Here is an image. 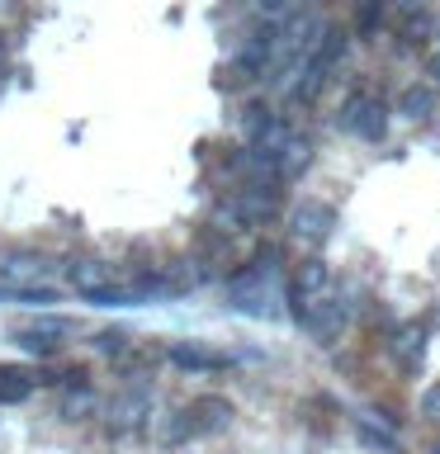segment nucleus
<instances>
[{
    "instance_id": "ddd939ff",
    "label": "nucleus",
    "mask_w": 440,
    "mask_h": 454,
    "mask_svg": "<svg viewBox=\"0 0 440 454\" xmlns=\"http://www.w3.org/2000/svg\"><path fill=\"white\" fill-rule=\"evenodd\" d=\"M38 388H43L38 369H28V364H0V407H20Z\"/></svg>"
},
{
    "instance_id": "bb28decb",
    "label": "nucleus",
    "mask_w": 440,
    "mask_h": 454,
    "mask_svg": "<svg viewBox=\"0 0 440 454\" xmlns=\"http://www.w3.org/2000/svg\"><path fill=\"white\" fill-rule=\"evenodd\" d=\"M436 38H440V24H436Z\"/></svg>"
},
{
    "instance_id": "39448f33",
    "label": "nucleus",
    "mask_w": 440,
    "mask_h": 454,
    "mask_svg": "<svg viewBox=\"0 0 440 454\" xmlns=\"http://www.w3.org/2000/svg\"><path fill=\"white\" fill-rule=\"evenodd\" d=\"M289 312H294V322L303 326L312 340H322V346H332V340L346 332V322H350V303H341L336 294L308 298V303H298V308H289Z\"/></svg>"
},
{
    "instance_id": "f03ea898",
    "label": "nucleus",
    "mask_w": 440,
    "mask_h": 454,
    "mask_svg": "<svg viewBox=\"0 0 440 454\" xmlns=\"http://www.w3.org/2000/svg\"><path fill=\"white\" fill-rule=\"evenodd\" d=\"M279 208H284V184L279 180H247V184H237V190L218 204L213 223H227L232 232H255V227L275 223ZM227 227H223V232H227Z\"/></svg>"
},
{
    "instance_id": "0eeeda50",
    "label": "nucleus",
    "mask_w": 440,
    "mask_h": 454,
    "mask_svg": "<svg viewBox=\"0 0 440 454\" xmlns=\"http://www.w3.org/2000/svg\"><path fill=\"white\" fill-rule=\"evenodd\" d=\"M57 270H62V265H57L48 251H38V247L0 251V279H5V284H52Z\"/></svg>"
},
{
    "instance_id": "aec40b11",
    "label": "nucleus",
    "mask_w": 440,
    "mask_h": 454,
    "mask_svg": "<svg viewBox=\"0 0 440 454\" xmlns=\"http://www.w3.org/2000/svg\"><path fill=\"white\" fill-rule=\"evenodd\" d=\"M355 435H360V445L379 450V454H397V450H403V440H397L389 426H374V417H355Z\"/></svg>"
},
{
    "instance_id": "6e6552de",
    "label": "nucleus",
    "mask_w": 440,
    "mask_h": 454,
    "mask_svg": "<svg viewBox=\"0 0 440 454\" xmlns=\"http://www.w3.org/2000/svg\"><path fill=\"white\" fill-rule=\"evenodd\" d=\"M289 232L298 241L322 247V241L336 232V204H326V199H298V204L289 208Z\"/></svg>"
},
{
    "instance_id": "20e7f679",
    "label": "nucleus",
    "mask_w": 440,
    "mask_h": 454,
    "mask_svg": "<svg viewBox=\"0 0 440 454\" xmlns=\"http://www.w3.org/2000/svg\"><path fill=\"white\" fill-rule=\"evenodd\" d=\"M152 407H156V388H152V383H123L109 403H99V411H105V431L109 435L142 431V426H152Z\"/></svg>"
},
{
    "instance_id": "423d86ee",
    "label": "nucleus",
    "mask_w": 440,
    "mask_h": 454,
    "mask_svg": "<svg viewBox=\"0 0 440 454\" xmlns=\"http://www.w3.org/2000/svg\"><path fill=\"white\" fill-rule=\"evenodd\" d=\"M180 417H185L190 440H208V435H223L227 426H232L237 407L218 393H199V397H190V407H180Z\"/></svg>"
},
{
    "instance_id": "b1692460",
    "label": "nucleus",
    "mask_w": 440,
    "mask_h": 454,
    "mask_svg": "<svg viewBox=\"0 0 440 454\" xmlns=\"http://www.w3.org/2000/svg\"><path fill=\"white\" fill-rule=\"evenodd\" d=\"M417 411H421V421L440 426V379H436V383H426V388H421V397H417Z\"/></svg>"
},
{
    "instance_id": "4468645a",
    "label": "nucleus",
    "mask_w": 440,
    "mask_h": 454,
    "mask_svg": "<svg viewBox=\"0 0 440 454\" xmlns=\"http://www.w3.org/2000/svg\"><path fill=\"white\" fill-rule=\"evenodd\" d=\"M389 355H393V364L403 369V374H417L421 369V355H426V332L421 326H397V332L389 336Z\"/></svg>"
},
{
    "instance_id": "cd10ccee",
    "label": "nucleus",
    "mask_w": 440,
    "mask_h": 454,
    "mask_svg": "<svg viewBox=\"0 0 440 454\" xmlns=\"http://www.w3.org/2000/svg\"><path fill=\"white\" fill-rule=\"evenodd\" d=\"M431 454H440V445H436V450H431Z\"/></svg>"
},
{
    "instance_id": "f3484780",
    "label": "nucleus",
    "mask_w": 440,
    "mask_h": 454,
    "mask_svg": "<svg viewBox=\"0 0 440 454\" xmlns=\"http://www.w3.org/2000/svg\"><path fill=\"white\" fill-rule=\"evenodd\" d=\"M95 411H99V397L90 388V379L67 383V388H62V417L67 421H85V417H95Z\"/></svg>"
},
{
    "instance_id": "6ab92c4d",
    "label": "nucleus",
    "mask_w": 440,
    "mask_h": 454,
    "mask_svg": "<svg viewBox=\"0 0 440 454\" xmlns=\"http://www.w3.org/2000/svg\"><path fill=\"white\" fill-rule=\"evenodd\" d=\"M24 332L52 340V346H67V336H76V322H71V317H57V312H38L34 322H24Z\"/></svg>"
},
{
    "instance_id": "4be33fe9",
    "label": "nucleus",
    "mask_w": 440,
    "mask_h": 454,
    "mask_svg": "<svg viewBox=\"0 0 440 454\" xmlns=\"http://www.w3.org/2000/svg\"><path fill=\"white\" fill-rule=\"evenodd\" d=\"M95 350H99V355H109V360H128V350H133V336L119 332V326H109V332H99V336H95Z\"/></svg>"
},
{
    "instance_id": "2eb2a0df",
    "label": "nucleus",
    "mask_w": 440,
    "mask_h": 454,
    "mask_svg": "<svg viewBox=\"0 0 440 454\" xmlns=\"http://www.w3.org/2000/svg\"><path fill=\"white\" fill-rule=\"evenodd\" d=\"M436 95L440 90H431L426 81H407L403 90H397V99H393V114H403L407 123H426L436 114Z\"/></svg>"
},
{
    "instance_id": "7ed1b4c3",
    "label": "nucleus",
    "mask_w": 440,
    "mask_h": 454,
    "mask_svg": "<svg viewBox=\"0 0 440 454\" xmlns=\"http://www.w3.org/2000/svg\"><path fill=\"white\" fill-rule=\"evenodd\" d=\"M389 99L374 95V90H355L346 95V105L336 109V128L355 142H369V147H379L383 137H389Z\"/></svg>"
},
{
    "instance_id": "5701e85b",
    "label": "nucleus",
    "mask_w": 440,
    "mask_h": 454,
    "mask_svg": "<svg viewBox=\"0 0 440 454\" xmlns=\"http://www.w3.org/2000/svg\"><path fill=\"white\" fill-rule=\"evenodd\" d=\"M14 346H20L24 355H38V360H52V355L57 350H62V346H52V340H43V336H34V332H24V326H14Z\"/></svg>"
},
{
    "instance_id": "412c9836",
    "label": "nucleus",
    "mask_w": 440,
    "mask_h": 454,
    "mask_svg": "<svg viewBox=\"0 0 440 454\" xmlns=\"http://www.w3.org/2000/svg\"><path fill=\"white\" fill-rule=\"evenodd\" d=\"M298 5H303V0H251V14L261 24H284Z\"/></svg>"
},
{
    "instance_id": "dca6fc26",
    "label": "nucleus",
    "mask_w": 440,
    "mask_h": 454,
    "mask_svg": "<svg viewBox=\"0 0 440 454\" xmlns=\"http://www.w3.org/2000/svg\"><path fill=\"white\" fill-rule=\"evenodd\" d=\"M62 298L57 284H5L0 279V303H24V308H48Z\"/></svg>"
},
{
    "instance_id": "a211bd4d",
    "label": "nucleus",
    "mask_w": 440,
    "mask_h": 454,
    "mask_svg": "<svg viewBox=\"0 0 440 454\" xmlns=\"http://www.w3.org/2000/svg\"><path fill=\"white\" fill-rule=\"evenodd\" d=\"M426 38H436V24H431V14L426 10H412L403 24H397V48L403 52H412V48H426Z\"/></svg>"
},
{
    "instance_id": "f8f14e48",
    "label": "nucleus",
    "mask_w": 440,
    "mask_h": 454,
    "mask_svg": "<svg viewBox=\"0 0 440 454\" xmlns=\"http://www.w3.org/2000/svg\"><path fill=\"white\" fill-rule=\"evenodd\" d=\"M393 24V0H355L350 5V34L360 43H374Z\"/></svg>"
},
{
    "instance_id": "393cba45",
    "label": "nucleus",
    "mask_w": 440,
    "mask_h": 454,
    "mask_svg": "<svg viewBox=\"0 0 440 454\" xmlns=\"http://www.w3.org/2000/svg\"><path fill=\"white\" fill-rule=\"evenodd\" d=\"M426 85H431V90H440V48L426 52Z\"/></svg>"
},
{
    "instance_id": "f257e3e1",
    "label": "nucleus",
    "mask_w": 440,
    "mask_h": 454,
    "mask_svg": "<svg viewBox=\"0 0 440 454\" xmlns=\"http://www.w3.org/2000/svg\"><path fill=\"white\" fill-rule=\"evenodd\" d=\"M284 294V255L279 247H261L251 261H241L227 275V303L247 317H265L275 308V298Z\"/></svg>"
},
{
    "instance_id": "9d476101",
    "label": "nucleus",
    "mask_w": 440,
    "mask_h": 454,
    "mask_svg": "<svg viewBox=\"0 0 440 454\" xmlns=\"http://www.w3.org/2000/svg\"><path fill=\"white\" fill-rule=\"evenodd\" d=\"M166 360L176 369H185V374H223V369H232V355L213 350L204 340H170Z\"/></svg>"
},
{
    "instance_id": "9b49d317",
    "label": "nucleus",
    "mask_w": 440,
    "mask_h": 454,
    "mask_svg": "<svg viewBox=\"0 0 440 454\" xmlns=\"http://www.w3.org/2000/svg\"><path fill=\"white\" fill-rule=\"evenodd\" d=\"M67 289L71 294H81V298H95L99 289H114V265L109 261H99V255H76V261H67Z\"/></svg>"
},
{
    "instance_id": "a878e982",
    "label": "nucleus",
    "mask_w": 440,
    "mask_h": 454,
    "mask_svg": "<svg viewBox=\"0 0 440 454\" xmlns=\"http://www.w3.org/2000/svg\"><path fill=\"white\" fill-rule=\"evenodd\" d=\"M0 67H5V43H0Z\"/></svg>"
},
{
    "instance_id": "1a4fd4ad",
    "label": "nucleus",
    "mask_w": 440,
    "mask_h": 454,
    "mask_svg": "<svg viewBox=\"0 0 440 454\" xmlns=\"http://www.w3.org/2000/svg\"><path fill=\"white\" fill-rule=\"evenodd\" d=\"M322 294H332V265H326L322 255H308V261H298L289 270V279H284V303L298 308V303L322 298Z\"/></svg>"
}]
</instances>
